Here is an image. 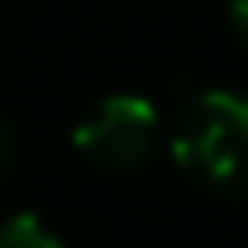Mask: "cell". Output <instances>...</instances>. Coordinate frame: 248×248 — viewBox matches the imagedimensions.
Returning <instances> with one entry per match:
<instances>
[{"instance_id": "2", "label": "cell", "mask_w": 248, "mask_h": 248, "mask_svg": "<svg viewBox=\"0 0 248 248\" xmlns=\"http://www.w3.org/2000/svg\"><path fill=\"white\" fill-rule=\"evenodd\" d=\"M156 147H161V110L133 92H110V97L92 101L74 124V152L106 175H129V170L147 166Z\"/></svg>"}, {"instance_id": "5", "label": "cell", "mask_w": 248, "mask_h": 248, "mask_svg": "<svg viewBox=\"0 0 248 248\" xmlns=\"http://www.w3.org/2000/svg\"><path fill=\"white\" fill-rule=\"evenodd\" d=\"M9 166H14V133L5 129V120H0V179L9 175Z\"/></svg>"}, {"instance_id": "4", "label": "cell", "mask_w": 248, "mask_h": 248, "mask_svg": "<svg viewBox=\"0 0 248 248\" xmlns=\"http://www.w3.org/2000/svg\"><path fill=\"white\" fill-rule=\"evenodd\" d=\"M225 23H230L234 42L248 46V0H225Z\"/></svg>"}, {"instance_id": "1", "label": "cell", "mask_w": 248, "mask_h": 248, "mask_svg": "<svg viewBox=\"0 0 248 248\" xmlns=\"http://www.w3.org/2000/svg\"><path fill=\"white\" fill-rule=\"evenodd\" d=\"M170 156L198 188L221 198H248V97L198 92L170 124Z\"/></svg>"}, {"instance_id": "3", "label": "cell", "mask_w": 248, "mask_h": 248, "mask_svg": "<svg viewBox=\"0 0 248 248\" xmlns=\"http://www.w3.org/2000/svg\"><path fill=\"white\" fill-rule=\"evenodd\" d=\"M0 248H64V239L37 212H14L0 221Z\"/></svg>"}]
</instances>
